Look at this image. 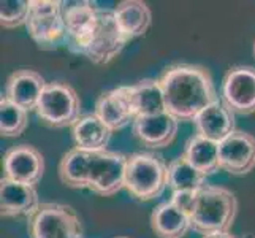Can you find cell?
Returning a JSON list of instances; mask_svg holds the SVG:
<instances>
[{
    "instance_id": "6da1fadb",
    "label": "cell",
    "mask_w": 255,
    "mask_h": 238,
    "mask_svg": "<svg viewBox=\"0 0 255 238\" xmlns=\"http://www.w3.org/2000/svg\"><path fill=\"white\" fill-rule=\"evenodd\" d=\"M166 111L178 121H192L219 99L209 70L195 64L166 67L159 76Z\"/></svg>"
},
{
    "instance_id": "7a4b0ae2",
    "label": "cell",
    "mask_w": 255,
    "mask_h": 238,
    "mask_svg": "<svg viewBox=\"0 0 255 238\" xmlns=\"http://www.w3.org/2000/svg\"><path fill=\"white\" fill-rule=\"evenodd\" d=\"M236 215L238 199L235 192L222 186L205 184L198 191L197 207L192 215V229L201 235L230 232Z\"/></svg>"
},
{
    "instance_id": "3957f363",
    "label": "cell",
    "mask_w": 255,
    "mask_h": 238,
    "mask_svg": "<svg viewBox=\"0 0 255 238\" xmlns=\"http://www.w3.org/2000/svg\"><path fill=\"white\" fill-rule=\"evenodd\" d=\"M168 188V165L152 153L128 156L126 189L131 197L149 202L160 197Z\"/></svg>"
},
{
    "instance_id": "277c9868",
    "label": "cell",
    "mask_w": 255,
    "mask_h": 238,
    "mask_svg": "<svg viewBox=\"0 0 255 238\" xmlns=\"http://www.w3.org/2000/svg\"><path fill=\"white\" fill-rule=\"evenodd\" d=\"M25 27L40 49L54 51L68 45L62 2L59 0H30V13Z\"/></svg>"
},
{
    "instance_id": "5b68a950",
    "label": "cell",
    "mask_w": 255,
    "mask_h": 238,
    "mask_svg": "<svg viewBox=\"0 0 255 238\" xmlns=\"http://www.w3.org/2000/svg\"><path fill=\"white\" fill-rule=\"evenodd\" d=\"M35 113L43 124L51 129L73 127L75 122L83 116L80 95L67 83H48Z\"/></svg>"
},
{
    "instance_id": "8992f818",
    "label": "cell",
    "mask_w": 255,
    "mask_h": 238,
    "mask_svg": "<svg viewBox=\"0 0 255 238\" xmlns=\"http://www.w3.org/2000/svg\"><path fill=\"white\" fill-rule=\"evenodd\" d=\"M30 238H84L81 219L65 204L41 202L38 210L27 219Z\"/></svg>"
},
{
    "instance_id": "52a82bcc",
    "label": "cell",
    "mask_w": 255,
    "mask_h": 238,
    "mask_svg": "<svg viewBox=\"0 0 255 238\" xmlns=\"http://www.w3.org/2000/svg\"><path fill=\"white\" fill-rule=\"evenodd\" d=\"M130 40L119 29L114 10L100 8L97 24L83 49V54L95 65H107L116 59Z\"/></svg>"
},
{
    "instance_id": "ba28073f",
    "label": "cell",
    "mask_w": 255,
    "mask_h": 238,
    "mask_svg": "<svg viewBox=\"0 0 255 238\" xmlns=\"http://www.w3.org/2000/svg\"><path fill=\"white\" fill-rule=\"evenodd\" d=\"M128 156L116 151L94 153L91 159L89 189L102 197H111L126 189Z\"/></svg>"
},
{
    "instance_id": "9c48e42d",
    "label": "cell",
    "mask_w": 255,
    "mask_h": 238,
    "mask_svg": "<svg viewBox=\"0 0 255 238\" xmlns=\"http://www.w3.org/2000/svg\"><path fill=\"white\" fill-rule=\"evenodd\" d=\"M221 99L235 114L255 113V67L235 65L222 79Z\"/></svg>"
},
{
    "instance_id": "30bf717a",
    "label": "cell",
    "mask_w": 255,
    "mask_h": 238,
    "mask_svg": "<svg viewBox=\"0 0 255 238\" xmlns=\"http://www.w3.org/2000/svg\"><path fill=\"white\" fill-rule=\"evenodd\" d=\"M45 157L38 148L21 143L6 149L2 159L3 176L17 183L37 186L45 175Z\"/></svg>"
},
{
    "instance_id": "8fae6325",
    "label": "cell",
    "mask_w": 255,
    "mask_h": 238,
    "mask_svg": "<svg viewBox=\"0 0 255 238\" xmlns=\"http://www.w3.org/2000/svg\"><path fill=\"white\" fill-rule=\"evenodd\" d=\"M99 10L100 6L89 0L62 2V16L68 33L67 48L75 54H83V49L97 24Z\"/></svg>"
},
{
    "instance_id": "7c38bea8",
    "label": "cell",
    "mask_w": 255,
    "mask_h": 238,
    "mask_svg": "<svg viewBox=\"0 0 255 238\" xmlns=\"http://www.w3.org/2000/svg\"><path fill=\"white\" fill-rule=\"evenodd\" d=\"M221 170L243 176L255 169V137L243 130H235L219 143Z\"/></svg>"
},
{
    "instance_id": "4fadbf2b",
    "label": "cell",
    "mask_w": 255,
    "mask_h": 238,
    "mask_svg": "<svg viewBox=\"0 0 255 238\" xmlns=\"http://www.w3.org/2000/svg\"><path fill=\"white\" fill-rule=\"evenodd\" d=\"M94 113L110 127L113 134L133 124L136 116L131 107L128 86H119L102 92L95 100Z\"/></svg>"
},
{
    "instance_id": "5bb4252c",
    "label": "cell",
    "mask_w": 255,
    "mask_h": 238,
    "mask_svg": "<svg viewBox=\"0 0 255 238\" xmlns=\"http://www.w3.org/2000/svg\"><path fill=\"white\" fill-rule=\"evenodd\" d=\"M41 202L35 186L2 176L0 180V215L2 218H30Z\"/></svg>"
},
{
    "instance_id": "9a60e30c",
    "label": "cell",
    "mask_w": 255,
    "mask_h": 238,
    "mask_svg": "<svg viewBox=\"0 0 255 238\" xmlns=\"http://www.w3.org/2000/svg\"><path fill=\"white\" fill-rule=\"evenodd\" d=\"M178 127L179 121L166 111L155 116L135 118L131 132L143 146L149 149H162L174 142Z\"/></svg>"
},
{
    "instance_id": "2e32d148",
    "label": "cell",
    "mask_w": 255,
    "mask_h": 238,
    "mask_svg": "<svg viewBox=\"0 0 255 238\" xmlns=\"http://www.w3.org/2000/svg\"><path fill=\"white\" fill-rule=\"evenodd\" d=\"M46 84L45 78L37 70L19 68L8 76L3 97L25 111H35Z\"/></svg>"
},
{
    "instance_id": "e0dca14e",
    "label": "cell",
    "mask_w": 255,
    "mask_h": 238,
    "mask_svg": "<svg viewBox=\"0 0 255 238\" xmlns=\"http://www.w3.org/2000/svg\"><path fill=\"white\" fill-rule=\"evenodd\" d=\"M197 134L221 143L236 130L235 111L219 97L193 119Z\"/></svg>"
},
{
    "instance_id": "ac0fdd59",
    "label": "cell",
    "mask_w": 255,
    "mask_h": 238,
    "mask_svg": "<svg viewBox=\"0 0 255 238\" xmlns=\"http://www.w3.org/2000/svg\"><path fill=\"white\" fill-rule=\"evenodd\" d=\"M113 132L95 113L84 114L72 127V137L75 148L86 153H102L107 151Z\"/></svg>"
},
{
    "instance_id": "d6986e66",
    "label": "cell",
    "mask_w": 255,
    "mask_h": 238,
    "mask_svg": "<svg viewBox=\"0 0 255 238\" xmlns=\"http://www.w3.org/2000/svg\"><path fill=\"white\" fill-rule=\"evenodd\" d=\"M151 227L159 238H184L192 231V216L168 200L152 210Z\"/></svg>"
},
{
    "instance_id": "ffe728a7",
    "label": "cell",
    "mask_w": 255,
    "mask_h": 238,
    "mask_svg": "<svg viewBox=\"0 0 255 238\" xmlns=\"http://www.w3.org/2000/svg\"><path fill=\"white\" fill-rule=\"evenodd\" d=\"M119 29L128 40L144 35L152 24V11L141 0H122L114 6Z\"/></svg>"
},
{
    "instance_id": "44dd1931",
    "label": "cell",
    "mask_w": 255,
    "mask_h": 238,
    "mask_svg": "<svg viewBox=\"0 0 255 238\" xmlns=\"http://www.w3.org/2000/svg\"><path fill=\"white\" fill-rule=\"evenodd\" d=\"M130 100L133 107L135 116H155V114L166 113V103L163 89L159 78H146L135 84L128 86Z\"/></svg>"
},
{
    "instance_id": "7402d4cb",
    "label": "cell",
    "mask_w": 255,
    "mask_h": 238,
    "mask_svg": "<svg viewBox=\"0 0 255 238\" xmlns=\"http://www.w3.org/2000/svg\"><path fill=\"white\" fill-rule=\"evenodd\" d=\"M91 159L92 154L83 151V149H68L57 167L60 183L72 189H89Z\"/></svg>"
},
{
    "instance_id": "603a6c76",
    "label": "cell",
    "mask_w": 255,
    "mask_h": 238,
    "mask_svg": "<svg viewBox=\"0 0 255 238\" xmlns=\"http://www.w3.org/2000/svg\"><path fill=\"white\" fill-rule=\"evenodd\" d=\"M182 156L203 175L209 176L219 172V143L198 134L192 135L184 146Z\"/></svg>"
},
{
    "instance_id": "cb8c5ba5",
    "label": "cell",
    "mask_w": 255,
    "mask_h": 238,
    "mask_svg": "<svg viewBox=\"0 0 255 238\" xmlns=\"http://www.w3.org/2000/svg\"><path fill=\"white\" fill-rule=\"evenodd\" d=\"M205 178L182 154L168 164V188L171 192L198 191L206 184Z\"/></svg>"
},
{
    "instance_id": "d4e9b609",
    "label": "cell",
    "mask_w": 255,
    "mask_h": 238,
    "mask_svg": "<svg viewBox=\"0 0 255 238\" xmlns=\"http://www.w3.org/2000/svg\"><path fill=\"white\" fill-rule=\"evenodd\" d=\"M29 111L17 107L2 95L0 99V134L6 138L22 135L29 126Z\"/></svg>"
},
{
    "instance_id": "484cf974",
    "label": "cell",
    "mask_w": 255,
    "mask_h": 238,
    "mask_svg": "<svg viewBox=\"0 0 255 238\" xmlns=\"http://www.w3.org/2000/svg\"><path fill=\"white\" fill-rule=\"evenodd\" d=\"M30 0H2L0 2V24L5 29H16L27 24Z\"/></svg>"
},
{
    "instance_id": "4316f807",
    "label": "cell",
    "mask_w": 255,
    "mask_h": 238,
    "mask_svg": "<svg viewBox=\"0 0 255 238\" xmlns=\"http://www.w3.org/2000/svg\"><path fill=\"white\" fill-rule=\"evenodd\" d=\"M198 191H178V192H171L170 202L174 207H178L181 211H184V213H187V215L192 216L193 210H195V207H197Z\"/></svg>"
},
{
    "instance_id": "83f0119b",
    "label": "cell",
    "mask_w": 255,
    "mask_h": 238,
    "mask_svg": "<svg viewBox=\"0 0 255 238\" xmlns=\"http://www.w3.org/2000/svg\"><path fill=\"white\" fill-rule=\"evenodd\" d=\"M201 238H238L235 237L230 232H216V234H209V235H203Z\"/></svg>"
},
{
    "instance_id": "f1b7e54d",
    "label": "cell",
    "mask_w": 255,
    "mask_h": 238,
    "mask_svg": "<svg viewBox=\"0 0 255 238\" xmlns=\"http://www.w3.org/2000/svg\"><path fill=\"white\" fill-rule=\"evenodd\" d=\"M238 238H255V235L254 234H244V235H241Z\"/></svg>"
},
{
    "instance_id": "f546056e",
    "label": "cell",
    "mask_w": 255,
    "mask_h": 238,
    "mask_svg": "<svg viewBox=\"0 0 255 238\" xmlns=\"http://www.w3.org/2000/svg\"><path fill=\"white\" fill-rule=\"evenodd\" d=\"M254 59H255V41H254Z\"/></svg>"
},
{
    "instance_id": "4dcf8cb0",
    "label": "cell",
    "mask_w": 255,
    "mask_h": 238,
    "mask_svg": "<svg viewBox=\"0 0 255 238\" xmlns=\"http://www.w3.org/2000/svg\"><path fill=\"white\" fill-rule=\"evenodd\" d=\"M116 238H128V237H116Z\"/></svg>"
}]
</instances>
